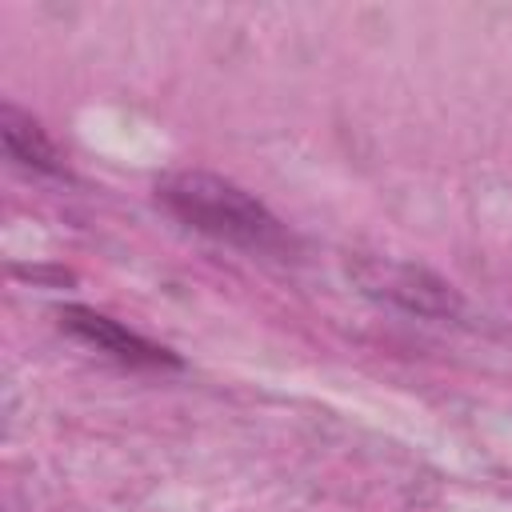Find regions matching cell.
<instances>
[{"mask_svg":"<svg viewBox=\"0 0 512 512\" xmlns=\"http://www.w3.org/2000/svg\"><path fill=\"white\" fill-rule=\"evenodd\" d=\"M0 140H4V156L36 176H68V164L60 156V148L52 144V136L40 128V120H32L28 112H20L16 104L0 108Z\"/></svg>","mask_w":512,"mask_h":512,"instance_id":"obj_4","label":"cell"},{"mask_svg":"<svg viewBox=\"0 0 512 512\" xmlns=\"http://www.w3.org/2000/svg\"><path fill=\"white\" fill-rule=\"evenodd\" d=\"M156 200L180 224H188L192 232L212 236L220 244H232L244 252H284L288 248V232L268 212V204H260L252 192H244L240 184H232L216 172H200V168L168 172L156 184Z\"/></svg>","mask_w":512,"mask_h":512,"instance_id":"obj_1","label":"cell"},{"mask_svg":"<svg viewBox=\"0 0 512 512\" xmlns=\"http://www.w3.org/2000/svg\"><path fill=\"white\" fill-rule=\"evenodd\" d=\"M60 324L76 340H84L88 348H96V352H104V356H112L128 368H176L180 364V356H172L164 344L132 332L128 324H120V320H112V316H104L88 304H64Z\"/></svg>","mask_w":512,"mask_h":512,"instance_id":"obj_3","label":"cell"},{"mask_svg":"<svg viewBox=\"0 0 512 512\" xmlns=\"http://www.w3.org/2000/svg\"><path fill=\"white\" fill-rule=\"evenodd\" d=\"M348 272L368 300H380L396 312L424 316V320H456L464 312L460 292L424 264L396 260V256H356Z\"/></svg>","mask_w":512,"mask_h":512,"instance_id":"obj_2","label":"cell"}]
</instances>
